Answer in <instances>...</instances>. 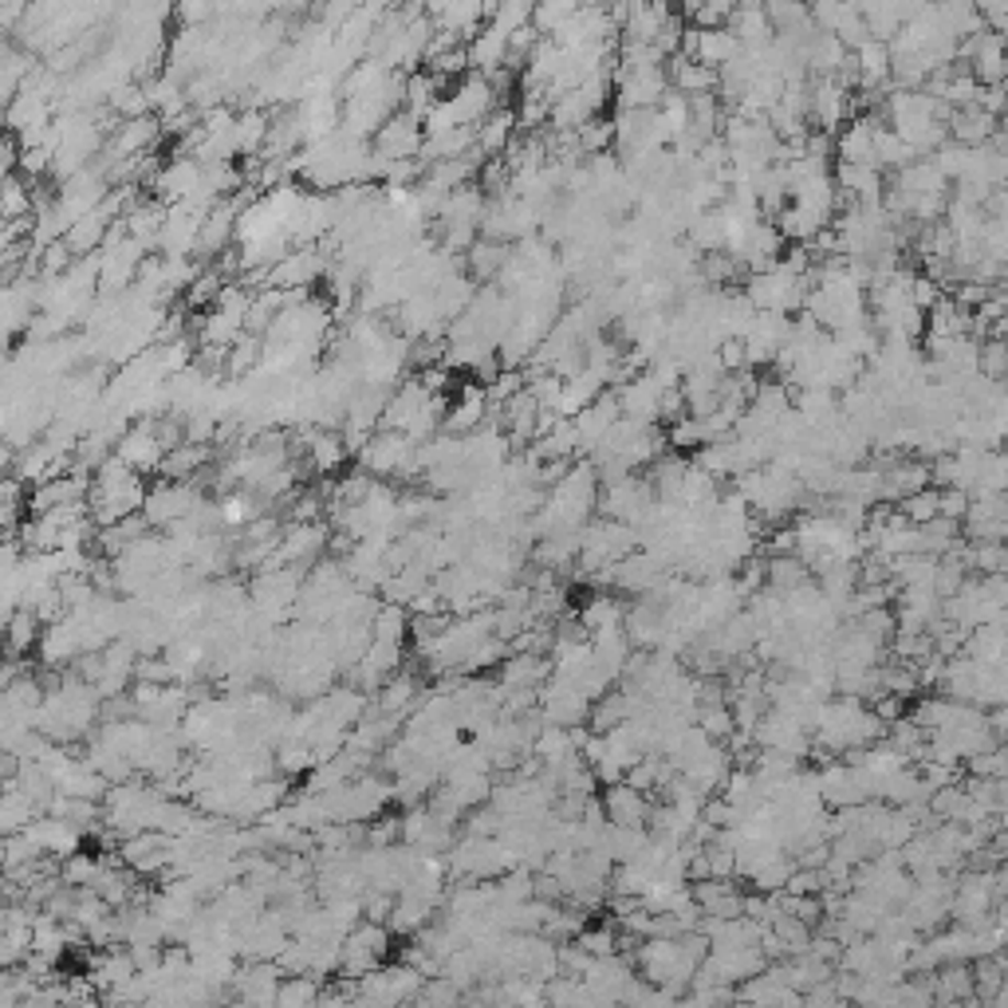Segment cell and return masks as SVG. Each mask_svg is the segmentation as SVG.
Listing matches in <instances>:
<instances>
[{
	"instance_id": "cell-1",
	"label": "cell",
	"mask_w": 1008,
	"mask_h": 1008,
	"mask_svg": "<svg viewBox=\"0 0 1008 1008\" xmlns=\"http://www.w3.org/2000/svg\"><path fill=\"white\" fill-rule=\"evenodd\" d=\"M201 505H206L201 481H158L151 485V497H146L142 517L151 520V528H166L170 532L174 524L193 517Z\"/></svg>"
},
{
	"instance_id": "cell-2",
	"label": "cell",
	"mask_w": 1008,
	"mask_h": 1008,
	"mask_svg": "<svg viewBox=\"0 0 1008 1008\" xmlns=\"http://www.w3.org/2000/svg\"><path fill=\"white\" fill-rule=\"evenodd\" d=\"M375 154L387 162H418L422 158V146H425V126L418 114L410 111H398L383 131L375 134Z\"/></svg>"
},
{
	"instance_id": "cell-3",
	"label": "cell",
	"mask_w": 1008,
	"mask_h": 1008,
	"mask_svg": "<svg viewBox=\"0 0 1008 1008\" xmlns=\"http://www.w3.org/2000/svg\"><path fill=\"white\" fill-rule=\"evenodd\" d=\"M114 457L131 465L134 473H158L162 462H166V445L158 437V418L134 422L123 434V442H119V450H114Z\"/></svg>"
},
{
	"instance_id": "cell-4",
	"label": "cell",
	"mask_w": 1008,
	"mask_h": 1008,
	"mask_svg": "<svg viewBox=\"0 0 1008 1008\" xmlns=\"http://www.w3.org/2000/svg\"><path fill=\"white\" fill-rule=\"evenodd\" d=\"M201 178H206V166H198L193 158H178L166 162L158 170V178L151 181V198H158L162 206H181V201H193L201 193Z\"/></svg>"
},
{
	"instance_id": "cell-5",
	"label": "cell",
	"mask_w": 1008,
	"mask_h": 1008,
	"mask_svg": "<svg viewBox=\"0 0 1008 1008\" xmlns=\"http://www.w3.org/2000/svg\"><path fill=\"white\" fill-rule=\"evenodd\" d=\"M848 114L855 119V99H851V91H843L835 79H811L808 123H816V131L839 134V123H843Z\"/></svg>"
},
{
	"instance_id": "cell-6",
	"label": "cell",
	"mask_w": 1008,
	"mask_h": 1008,
	"mask_svg": "<svg viewBox=\"0 0 1008 1008\" xmlns=\"http://www.w3.org/2000/svg\"><path fill=\"white\" fill-rule=\"evenodd\" d=\"M445 99L453 103V111H457L462 126H473V131H477V126H481L492 111H500V95L492 91L489 79L477 76V71H473V76H465L462 84L445 95Z\"/></svg>"
},
{
	"instance_id": "cell-7",
	"label": "cell",
	"mask_w": 1008,
	"mask_h": 1008,
	"mask_svg": "<svg viewBox=\"0 0 1008 1008\" xmlns=\"http://www.w3.org/2000/svg\"><path fill=\"white\" fill-rule=\"evenodd\" d=\"M669 91H674V87H669L666 67H658V71H639V76H619V84H614L619 111H658V107L666 103Z\"/></svg>"
},
{
	"instance_id": "cell-8",
	"label": "cell",
	"mask_w": 1008,
	"mask_h": 1008,
	"mask_svg": "<svg viewBox=\"0 0 1008 1008\" xmlns=\"http://www.w3.org/2000/svg\"><path fill=\"white\" fill-rule=\"evenodd\" d=\"M36 71H40V64L29 47L16 44L12 36L0 40V95H4V107L29 87V79L36 76Z\"/></svg>"
},
{
	"instance_id": "cell-9",
	"label": "cell",
	"mask_w": 1008,
	"mask_h": 1008,
	"mask_svg": "<svg viewBox=\"0 0 1008 1008\" xmlns=\"http://www.w3.org/2000/svg\"><path fill=\"white\" fill-rule=\"evenodd\" d=\"M425 12L434 20V29L453 32L462 44H473L489 24V4H477V0L473 4H430Z\"/></svg>"
},
{
	"instance_id": "cell-10",
	"label": "cell",
	"mask_w": 1008,
	"mask_h": 1008,
	"mask_svg": "<svg viewBox=\"0 0 1008 1008\" xmlns=\"http://www.w3.org/2000/svg\"><path fill=\"white\" fill-rule=\"evenodd\" d=\"M603 811H607V820H611L614 828H646V820L654 816L651 800H646L639 788H631L627 780L607 788Z\"/></svg>"
},
{
	"instance_id": "cell-11",
	"label": "cell",
	"mask_w": 1008,
	"mask_h": 1008,
	"mask_svg": "<svg viewBox=\"0 0 1008 1008\" xmlns=\"http://www.w3.org/2000/svg\"><path fill=\"white\" fill-rule=\"evenodd\" d=\"M517 134H520L517 107H500V111H492L489 119L477 126V154H481L485 162L505 158L509 146L517 142Z\"/></svg>"
},
{
	"instance_id": "cell-12",
	"label": "cell",
	"mask_w": 1008,
	"mask_h": 1008,
	"mask_svg": "<svg viewBox=\"0 0 1008 1008\" xmlns=\"http://www.w3.org/2000/svg\"><path fill=\"white\" fill-rule=\"evenodd\" d=\"M166 218H170V206H162L158 198H142L123 218V229H126V236H134V241L154 256V248H162Z\"/></svg>"
},
{
	"instance_id": "cell-13",
	"label": "cell",
	"mask_w": 1008,
	"mask_h": 1008,
	"mask_svg": "<svg viewBox=\"0 0 1008 1008\" xmlns=\"http://www.w3.org/2000/svg\"><path fill=\"white\" fill-rule=\"evenodd\" d=\"M993 134H997V119L985 114L981 107H962V111L950 114V142H957V146L981 151V146L993 142Z\"/></svg>"
},
{
	"instance_id": "cell-14",
	"label": "cell",
	"mask_w": 1008,
	"mask_h": 1008,
	"mask_svg": "<svg viewBox=\"0 0 1008 1008\" xmlns=\"http://www.w3.org/2000/svg\"><path fill=\"white\" fill-rule=\"evenodd\" d=\"M509 261H512V245H500V241L481 236V241L465 253V273H469L477 284H492V280H500L505 268H509Z\"/></svg>"
},
{
	"instance_id": "cell-15",
	"label": "cell",
	"mask_w": 1008,
	"mask_h": 1008,
	"mask_svg": "<svg viewBox=\"0 0 1008 1008\" xmlns=\"http://www.w3.org/2000/svg\"><path fill=\"white\" fill-rule=\"evenodd\" d=\"M469 64L477 76H497L500 67H509V36L497 24H485V32L469 44Z\"/></svg>"
},
{
	"instance_id": "cell-16",
	"label": "cell",
	"mask_w": 1008,
	"mask_h": 1008,
	"mask_svg": "<svg viewBox=\"0 0 1008 1008\" xmlns=\"http://www.w3.org/2000/svg\"><path fill=\"white\" fill-rule=\"evenodd\" d=\"M209 462H213V445H178V450L166 453V462H162V481H198V473L209 469Z\"/></svg>"
},
{
	"instance_id": "cell-17",
	"label": "cell",
	"mask_w": 1008,
	"mask_h": 1008,
	"mask_svg": "<svg viewBox=\"0 0 1008 1008\" xmlns=\"http://www.w3.org/2000/svg\"><path fill=\"white\" fill-rule=\"evenodd\" d=\"M0 213L4 221L36 218V189L24 186L20 174H4V193H0Z\"/></svg>"
},
{
	"instance_id": "cell-18",
	"label": "cell",
	"mask_w": 1008,
	"mask_h": 1008,
	"mask_svg": "<svg viewBox=\"0 0 1008 1008\" xmlns=\"http://www.w3.org/2000/svg\"><path fill=\"white\" fill-rule=\"evenodd\" d=\"M579 139V154L587 158H599V154H611L614 151V119H595L587 123L584 131H575Z\"/></svg>"
},
{
	"instance_id": "cell-19",
	"label": "cell",
	"mask_w": 1008,
	"mask_h": 1008,
	"mask_svg": "<svg viewBox=\"0 0 1008 1008\" xmlns=\"http://www.w3.org/2000/svg\"><path fill=\"white\" fill-rule=\"evenodd\" d=\"M938 505H942V492H938V489H933V485H930V489L915 492V497L898 500L895 509L902 512V517L910 520V524H915V528H926V524H930V520H938V517H942V512H938Z\"/></svg>"
},
{
	"instance_id": "cell-20",
	"label": "cell",
	"mask_w": 1008,
	"mask_h": 1008,
	"mask_svg": "<svg viewBox=\"0 0 1008 1008\" xmlns=\"http://www.w3.org/2000/svg\"><path fill=\"white\" fill-rule=\"evenodd\" d=\"M579 9H584V4H575V0H560V4H536V12H532V29H536L544 40H552Z\"/></svg>"
},
{
	"instance_id": "cell-21",
	"label": "cell",
	"mask_w": 1008,
	"mask_h": 1008,
	"mask_svg": "<svg viewBox=\"0 0 1008 1008\" xmlns=\"http://www.w3.org/2000/svg\"><path fill=\"white\" fill-rule=\"evenodd\" d=\"M970 509H973V497L965 489H942V505H938V512H942L945 520H953V524H965Z\"/></svg>"
},
{
	"instance_id": "cell-22",
	"label": "cell",
	"mask_w": 1008,
	"mask_h": 1008,
	"mask_svg": "<svg viewBox=\"0 0 1008 1008\" xmlns=\"http://www.w3.org/2000/svg\"><path fill=\"white\" fill-rule=\"evenodd\" d=\"M1005 91H1008V84H1005Z\"/></svg>"
}]
</instances>
